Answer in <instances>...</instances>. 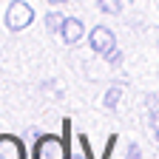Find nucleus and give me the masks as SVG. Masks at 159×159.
Here are the masks:
<instances>
[{
	"mask_svg": "<svg viewBox=\"0 0 159 159\" xmlns=\"http://www.w3.org/2000/svg\"><path fill=\"white\" fill-rule=\"evenodd\" d=\"M34 159H68L66 142L60 136L48 134V136H40V142L34 148Z\"/></svg>",
	"mask_w": 159,
	"mask_h": 159,
	"instance_id": "1",
	"label": "nucleus"
},
{
	"mask_svg": "<svg viewBox=\"0 0 159 159\" xmlns=\"http://www.w3.org/2000/svg\"><path fill=\"white\" fill-rule=\"evenodd\" d=\"M29 23H31V6H26L23 0H14V3L9 6V11H6V26L11 31H20Z\"/></svg>",
	"mask_w": 159,
	"mask_h": 159,
	"instance_id": "2",
	"label": "nucleus"
},
{
	"mask_svg": "<svg viewBox=\"0 0 159 159\" xmlns=\"http://www.w3.org/2000/svg\"><path fill=\"white\" fill-rule=\"evenodd\" d=\"M97 6L102 9L105 14H116L119 9H122V0H97Z\"/></svg>",
	"mask_w": 159,
	"mask_h": 159,
	"instance_id": "7",
	"label": "nucleus"
},
{
	"mask_svg": "<svg viewBox=\"0 0 159 159\" xmlns=\"http://www.w3.org/2000/svg\"><path fill=\"white\" fill-rule=\"evenodd\" d=\"M125 159H139V148H136V145H131V148H128V156H125Z\"/></svg>",
	"mask_w": 159,
	"mask_h": 159,
	"instance_id": "10",
	"label": "nucleus"
},
{
	"mask_svg": "<svg viewBox=\"0 0 159 159\" xmlns=\"http://www.w3.org/2000/svg\"><path fill=\"white\" fill-rule=\"evenodd\" d=\"M119 97H122V91H119V88H111V91H108V97H105V105H108V108H114V105L119 102Z\"/></svg>",
	"mask_w": 159,
	"mask_h": 159,
	"instance_id": "8",
	"label": "nucleus"
},
{
	"mask_svg": "<svg viewBox=\"0 0 159 159\" xmlns=\"http://www.w3.org/2000/svg\"><path fill=\"white\" fill-rule=\"evenodd\" d=\"M60 31H63V37H66V43H77V40L80 37H83V23H80V20H74V17H66L63 20V29H60Z\"/></svg>",
	"mask_w": 159,
	"mask_h": 159,
	"instance_id": "5",
	"label": "nucleus"
},
{
	"mask_svg": "<svg viewBox=\"0 0 159 159\" xmlns=\"http://www.w3.org/2000/svg\"><path fill=\"white\" fill-rule=\"evenodd\" d=\"M63 20H66V17L60 14V11H51V14L46 17V29H48V31H60V29H63Z\"/></svg>",
	"mask_w": 159,
	"mask_h": 159,
	"instance_id": "6",
	"label": "nucleus"
},
{
	"mask_svg": "<svg viewBox=\"0 0 159 159\" xmlns=\"http://www.w3.org/2000/svg\"><path fill=\"white\" fill-rule=\"evenodd\" d=\"M91 48H94L97 54L114 51V34H111V29H105V26L94 29V31H91Z\"/></svg>",
	"mask_w": 159,
	"mask_h": 159,
	"instance_id": "4",
	"label": "nucleus"
},
{
	"mask_svg": "<svg viewBox=\"0 0 159 159\" xmlns=\"http://www.w3.org/2000/svg\"><path fill=\"white\" fill-rule=\"evenodd\" d=\"M51 3H66V0H51Z\"/></svg>",
	"mask_w": 159,
	"mask_h": 159,
	"instance_id": "11",
	"label": "nucleus"
},
{
	"mask_svg": "<svg viewBox=\"0 0 159 159\" xmlns=\"http://www.w3.org/2000/svg\"><path fill=\"white\" fill-rule=\"evenodd\" d=\"M0 159H26V148L17 136H0Z\"/></svg>",
	"mask_w": 159,
	"mask_h": 159,
	"instance_id": "3",
	"label": "nucleus"
},
{
	"mask_svg": "<svg viewBox=\"0 0 159 159\" xmlns=\"http://www.w3.org/2000/svg\"><path fill=\"white\" fill-rule=\"evenodd\" d=\"M151 119H153V139L159 142V108H153V114H151Z\"/></svg>",
	"mask_w": 159,
	"mask_h": 159,
	"instance_id": "9",
	"label": "nucleus"
}]
</instances>
